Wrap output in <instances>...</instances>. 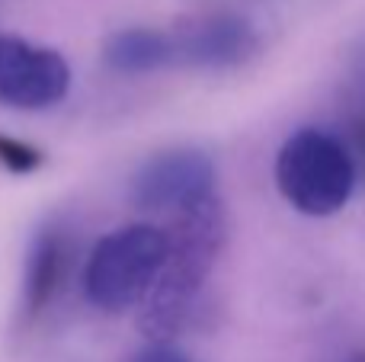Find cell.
<instances>
[{
	"instance_id": "8992f818",
	"label": "cell",
	"mask_w": 365,
	"mask_h": 362,
	"mask_svg": "<svg viewBox=\"0 0 365 362\" xmlns=\"http://www.w3.org/2000/svg\"><path fill=\"white\" fill-rule=\"evenodd\" d=\"M173 55L189 68H237L259 51V36L250 19L237 13H205L180 23L170 32Z\"/></svg>"
},
{
	"instance_id": "7a4b0ae2",
	"label": "cell",
	"mask_w": 365,
	"mask_h": 362,
	"mask_svg": "<svg viewBox=\"0 0 365 362\" xmlns=\"http://www.w3.org/2000/svg\"><path fill=\"white\" fill-rule=\"evenodd\" d=\"M276 190L295 212L330 218L346 209L356 190L353 154L324 128H298L276 154Z\"/></svg>"
},
{
	"instance_id": "3957f363",
	"label": "cell",
	"mask_w": 365,
	"mask_h": 362,
	"mask_svg": "<svg viewBox=\"0 0 365 362\" xmlns=\"http://www.w3.org/2000/svg\"><path fill=\"white\" fill-rule=\"evenodd\" d=\"M167 260V231L125 224L100 237L83 269V292L93 308L119 314L141 305Z\"/></svg>"
},
{
	"instance_id": "52a82bcc",
	"label": "cell",
	"mask_w": 365,
	"mask_h": 362,
	"mask_svg": "<svg viewBox=\"0 0 365 362\" xmlns=\"http://www.w3.org/2000/svg\"><path fill=\"white\" fill-rule=\"evenodd\" d=\"M103 61L115 71V74H151L167 64L177 61L173 55V38L170 32L148 29V26H132V29H119L106 38L103 45Z\"/></svg>"
},
{
	"instance_id": "6da1fadb",
	"label": "cell",
	"mask_w": 365,
	"mask_h": 362,
	"mask_svg": "<svg viewBox=\"0 0 365 362\" xmlns=\"http://www.w3.org/2000/svg\"><path fill=\"white\" fill-rule=\"evenodd\" d=\"M227 241V222L218 196L177 212L167 228V260L154 289L141 301L138 331L151 343H170V337L186 324L202 286L208 282L218 254Z\"/></svg>"
},
{
	"instance_id": "5b68a950",
	"label": "cell",
	"mask_w": 365,
	"mask_h": 362,
	"mask_svg": "<svg viewBox=\"0 0 365 362\" xmlns=\"http://www.w3.org/2000/svg\"><path fill=\"white\" fill-rule=\"evenodd\" d=\"M132 196L145 209L186 212L215 196V164L205 151L195 148L160 151L135 173Z\"/></svg>"
},
{
	"instance_id": "30bf717a",
	"label": "cell",
	"mask_w": 365,
	"mask_h": 362,
	"mask_svg": "<svg viewBox=\"0 0 365 362\" xmlns=\"http://www.w3.org/2000/svg\"><path fill=\"white\" fill-rule=\"evenodd\" d=\"M135 362H189L173 343H151L145 353H138Z\"/></svg>"
},
{
	"instance_id": "277c9868",
	"label": "cell",
	"mask_w": 365,
	"mask_h": 362,
	"mask_svg": "<svg viewBox=\"0 0 365 362\" xmlns=\"http://www.w3.org/2000/svg\"><path fill=\"white\" fill-rule=\"evenodd\" d=\"M71 90V68L61 51L23 36L0 32V106L38 113Z\"/></svg>"
},
{
	"instance_id": "9c48e42d",
	"label": "cell",
	"mask_w": 365,
	"mask_h": 362,
	"mask_svg": "<svg viewBox=\"0 0 365 362\" xmlns=\"http://www.w3.org/2000/svg\"><path fill=\"white\" fill-rule=\"evenodd\" d=\"M42 164H45L42 148L0 132V167H4V170L16 173V177H29V173H36Z\"/></svg>"
},
{
	"instance_id": "ba28073f",
	"label": "cell",
	"mask_w": 365,
	"mask_h": 362,
	"mask_svg": "<svg viewBox=\"0 0 365 362\" xmlns=\"http://www.w3.org/2000/svg\"><path fill=\"white\" fill-rule=\"evenodd\" d=\"M71 250L61 231H42L32 241L29 257H26V279H23V301L26 311L36 314L55 299L61 289L64 276H68Z\"/></svg>"
},
{
	"instance_id": "8fae6325",
	"label": "cell",
	"mask_w": 365,
	"mask_h": 362,
	"mask_svg": "<svg viewBox=\"0 0 365 362\" xmlns=\"http://www.w3.org/2000/svg\"><path fill=\"white\" fill-rule=\"evenodd\" d=\"M343 362H365V350H356V353H353V356H346V359H343Z\"/></svg>"
}]
</instances>
